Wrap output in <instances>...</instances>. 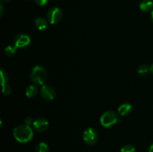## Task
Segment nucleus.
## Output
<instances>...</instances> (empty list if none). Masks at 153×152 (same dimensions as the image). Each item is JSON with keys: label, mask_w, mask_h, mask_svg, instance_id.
<instances>
[{"label": "nucleus", "mask_w": 153, "mask_h": 152, "mask_svg": "<svg viewBox=\"0 0 153 152\" xmlns=\"http://www.w3.org/2000/svg\"><path fill=\"white\" fill-rule=\"evenodd\" d=\"M149 70H150L151 73L153 75V63L150 66V67H149Z\"/></svg>", "instance_id": "23"}, {"label": "nucleus", "mask_w": 153, "mask_h": 152, "mask_svg": "<svg viewBox=\"0 0 153 152\" xmlns=\"http://www.w3.org/2000/svg\"><path fill=\"white\" fill-rule=\"evenodd\" d=\"M42 98L47 101H52L55 97V90L53 87L49 85H43L40 89Z\"/></svg>", "instance_id": "6"}, {"label": "nucleus", "mask_w": 153, "mask_h": 152, "mask_svg": "<svg viewBox=\"0 0 153 152\" xmlns=\"http://www.w3.org/2000/svg\"><path fill=\"white\" fill-rule=\"evenodd\" d=\"M148 152H153V144L151 145V146L149 148V151Z\"/></svg>", "instance_id": "22"}, {"label": "nucleus", "mask_w": 153, "mask_h": 152, "mask_svg": "<svg viewBox=\"0 0 153 152\" xmlns=\"http://www.w3.org/2000/svg\"><path fill=\"white\" fill-rule=\"evenodd\" d=\"M120 152H135V148L131 145H126L121 148Z\"/></svg>", "instance_id": "17"}, {"label": "nucleus", "mask_w": 153, "mask_h": 152, "mask_svg": "<svg viewBox=\"0 0 153 152\" xmlns=\"http://www.w3.org/2000/svg\"><path fill=\"white\" fill-rule=\"evenodd\" d=\"M30 37L26 34H21L16 36L14 39V47L17 48H24L28 46L30 43Z\"/></svg>", "instance_id": "7"}, {"label": "nucleus", "mask_w": 153, "mask_h": 152, "mask_svg": "<svg viewBox=\"0 0 153 152\" xmlns=\"http://www.w3.org/2000/svg\"><path fill=\"white\" fill-rule=\"evenodd\" d=\"M16 47H13V46H8L4 49V53H5L6 55L7 56H13L14 55L15 52H16Z\"/></svg>", "instance_id": "15"}, {"label": "nucleus", "mask_w": 153, "mask_h": 152, "mask_svg": "<svg viewBox=\"0 0 153 152\" xmlns=\"http://www.w3.org/2000/svg\"><path fill=\"white\" fill-rule=\"evenodd\" d=\"M131 110H132V107H131V104H128V103H125V104H123L120 106L117 112L120 116H125L129 114Z\"/></svg>", "instance_id": "9"}, {"label": "nucleus", "mask_w": 153, "mask_h": 152, "mask_svg": "<svg viewBox=\"0 0 153 152\" xmlns=\"http://www.w3.org/2000/svg\"><path fill=\"white\" fill-rule=\"evenodd\" d=\"M24 123H25V125H28V126H30V125H33V123H34V121H33L32 118L28 116V117L25 118V120H24Z\"/></svg>", "instance_id": "19"}, {"label": "nucleus", "mask_w": 153, "mask_h": 152, "mask_svg": "<svg viewBox=\"0 0 153 152\" xmlns=\"http://www.w3.org/2000/svg\"><path fill=\"white\" fill-rule=\"evenodd\" d=\"M33 126L38 132H44L49 128V122L43 118H39L34 121Z\"/></svg>", "instance_id": "8"}, {"label": "nucleus", "mask_w": 153, "mask_h": 152, "mask_svg": "<svg viewBox=\"0 0 153 152\" xmlns=\"http://www.w3.org/2000/svg\"><path fill=\"white\" fill-rule=\"evenodd\" d=\"M37 92H38L37 88L35 86H32V85L28 86L25 89V95L30 98L35 97L37 95Z\"/></svg>", "instance_id": "12"}, {"label": "nucleus", "mask_w": 153, "mask_h": 152, "mask_svg": "<svg viewBox=\"0 0 153 152\" xmlns=\"http://www.w3.org/2000/svg\"><path fill=\"white\" fill-rule=\"evenodd\" d=\"M1 87H2L1 88V90H2V92L4 95H7L9 94H10V92H11V88H10V86L7 83L4 85V86H1Z\"/></svg>", "instance_id": "18"}, {"label": "nucleus", "mask_w": 153, "mask_h": 152, "mask_svg": "<svg viewBox=\"0 0 153 152\" xmlns=\"http://www.w3.org/2000/svg\"><path fill=\"white\" fill-rule=\"evenodd\" d=\"M35 26L38 28L40 31H45L48 28V22L44 18L38 17L35 19Z\"/></svg>", "instance_id": "10"}, {"label": "nucleus", "mask_w": 153, "mask_h": 152, "mask_svg": "<svg viewBox=\"0 0 153 152\" xmlns=\"http://www.w3.org/2000/svg\"><path fill=\"white\" fill-rule=\"evenodd\" d=\"M120 122V118L116 113L113 111H107L100 117V124L105 128H111Z\"/></svg>", "instance_id": "3"}, {"label": "nucleus", "mask_w": 153, "mask_h": 152, "mask_svg": "<svg viewBox=\"0 0 153 152\" xmlns=\"http://www.w3.org/2000/svg\"><path fill=\"white\" fill-rule=\"evenodd\" d=\"M30 78L36 85H43L47 80V73L43 67L37 66L31 69Z\"/></svg>", "instance_id": "2"}, {"label": "nucleus", "mask_w": 153, "mask_h": 152, "mask_svg": "<svg viewBox=\"0 0 153 152\" xmlns=\"http://www.w3.org/2000/svg\"><path fill=\"white\" fill-rule=\"evenodd\" d=\"M49 146L45 142H40L36 147V152H49Z\"/></svg>", "instance_id": "13"}, {"label": "nucleus", "mask_w": 153, "mask_h": 152, "mask_svg": "<svg viewBox=\"0 0 153 152\" xmlns=\"http://www.w3.org/2000/svg\"><path fill=\"white\" fill-rule=\"evenodd\" d=\"M10 0H1V1H4V2H7V1H9Z\"/></svg>", "instance_id": "25"}, {"label": "nucleus", "mask_w": 153, "mask_h": 152, "mask_svg": "<svg viewBox=\"0 0 153 152\" xmlns=\"http://www.w3.org/2000/svg\"><path fill=\"white\" fill-rule=\"evenodd\" d=\"M47 18L51 24H57L62 18V11L59 7H52L48 12Z\"/></svg>", "instance_id": "5"}, {"label": "nucleus", "mask_w": 153, "mask_h": 152, "mask_svg": "<svg viewBox=\"0 0 153 152\" xmlns=\"http://www.w3.org/2000/svg\"><path fill=\"white\" fill-rule=\"evenodd\" d=\"M13 135L15 139L20 143H26L31 141L33 138V131L30 126L26 125H20L14 128Z\"/></svg>", "instance_id": "1"}, {"label": "nucleus", "mask_w": 153, "mask_h": 152, "mask_svg": "<svg viewBox=\"0 0 153 152\" xmlns=\"http://www.w3.org/2000/svg\"><path fill=\"white\" fill-rule=\"evenodd\" d=\"M140 9L143 11H149L151 10L153 7V2L151 0H142L139 4Z\"/></svg>", "instance_id": "11"}, {"label": "nucleus", "mask_w": 153, "mask_h": 152, "mask_svg": "<svg viewBox=\"0 0 153 152\" xmlns=\"http://www.w3.org/2000/svg\"><path fill=\"white\" fill-rule=\"evenodd\" d=\"M8 80V78H7V73L4 71L3 69L1 70V86H4L5 84H7V82Z\"/></svg>", "instance_id": "16"}, {"label": "nucleus", "mask_w": 153, "mask_h": 152, "mask_svg": "<svg viewBox=\"0 0 153 152\" xmlns=\"http://www.w3.org/2000/svg\"><path fill=\"white\" fill-rule=\"evenodd\" d=\"M149 71H150L149 66L145 65V64H143V65L139 66V68L137 69V72L140 75H146L149 72Z\"/></svg>", "instance_id": "14"}, {"label": "nucleus", "mask_w": 153, "mask_h": 152, "mask_svg": "<svg viewBox=\"0 0 153 152\" xmlns=\"http://www.w3.org/2000/svg\"><path fill=\"white\" fill-rule=\"evenodd\" d=\"M49 0H34L36 4L39 6H44L48 3Z\"/></svg>", "instance_id": "20"}, {"label": "nucleus", "mask_w": 153, "mask_h": 152, "mask_svg": "<svg viewBox=\"0 0 153 152\" xmlns=\"http://www.w3.org/2000/svg\"><path fill=\"white\" fill-rule=\"evenodd\" d=\"M151 17H152V22H153V8H152V12H151Z\"/></svg>", "instance_id": "24"}, {"label": "nucleus", "mask_w": 153, "mask_h": 152, "mask_svg": "<svg viewBox=\"0 0 153 152\" xmlns=\"http://www.w3.org/2000/svg\"><path fill=\"white\" fill-rule=\"evenodd\" d=\"M99 134L94 128H90L85 130L83 134V139L86 144L93 145L98 141Z\"/></svg>", "instance_id": "4"}, {"label": "nucleus", "mask_w": 153, "mask_h": 152, "mask_svg": "<svg viewBox=\"0 0 153 152\" xmlns=\"http://www.w3.org/2000/svg\"><path fill=\"white\" fill-rule=\"evenodd\" d=\"M0 9H1V12H0V15H2L3 14V11H4V8H3V5L2 4H0Z\"/></svg>", "instance_id": "21"}]
</instances>
